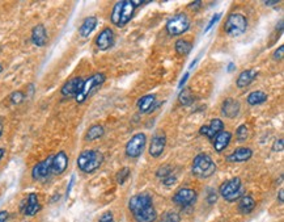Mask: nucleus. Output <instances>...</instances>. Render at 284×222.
<instances>
[{
  "label": "nucleus",
  "instance_id": "f257e3e1",
  "mask_svg": "<svg viewBox=\"0 0 284 222\" xmlns=\"http://www.w3.org/2000/svg\"><path fill=\"white\" fill-rule=\"evenodd\" d=\"M215 171H216V163L208 154L201 153L194 158L191 164V172L194 176H197L199 179H207L214 175Z\"/></svg>",
  "mask_w": 284,
  "mask_h": 222
},
{
  "label": "nucleus",
  "instance_id": "f03ea898",
  "mask_svg": "<svg viewBox=\"0 0 284 222\" xmlns=\"http://www.w3.org/2000/svg\"><path fill=\"white\" fill-rule=\"evenodd\" d=\"M103 163V155L97 150H85L80 153L78 158V167L85 174H92L99 170Z\"/></svg>",
  "mask_w": 284,
  "mask_h": 222
},
{
  "label": "nucleus",
  "instance_id": "7ed1b4c3",
  "mask_svg": "<svg viewBox=\"0 0 284 222\" xmlns=\"http://www.w3.org/2000/svg\"><path fill=\"white\" fill-rule=\"evenodd\" d=\"M105 75H103L102 72H97L95 75H92L91 78H88L87 80H84V83H82V87L80 89V92L75 96V100L78 104H82L84 101L87 100L88 97L91 96L92 93L95 92L97 88H100L105 83Z\"/></svg>",
  "mask_w": 284,
  "mask_h": 222
},
{
  "label": "nucleus",
  "instance_id": "20e7f679",
  "mask_svg": "<svg viewBox=\"0 0 284 222\" xmlns=\"http://www.w3.org/2000/svg\"><path fill=\"white\" fill-rule=\"evenodd\" d=\"M247 29L246 17L241 13H231L224 22V32L229 37H239Z\"/></svg>",
  "mask_w": 284,
  "mask_h": 222
},
{
  "label": "nucleus",
  "instance_id": "39448f33",
  "mask_svg": "<svg viewBox=\"0 0 284 222\" xmlns=\"http://www.w3.org/2000/svg\"><path fill=\"white\" fill-rule=\"evenodd\" d=\"M219 193L220 196L225 200V201L233 202L236 200H239L240 197L243 196V183L240 178H232L229 180L224 181L220 188H219Z\"/></svg>",
  "mask_w": 284,
  "mask_h": 222
},
{
  "label": "nucleus",
  "instance_id": "423d86ee",
  "mask_svg": "<svg viewBox=\"0 0 284 222\" xmlns=\"http://www.w3.org/2000/svg\"><path fill=\"white\" fill-rule=\"evenodd\" d=\"M190 28V19L186 13H177L172 19H169L165 29L169 36H181L185 32H187Z\"/></svg>",
  "mask_w": 284,
  "mask_h": 222
},
{
  "label": "nucleus",
  "instance_id": "0eeeda50",
  "mask_svg": "<svg viewBox=\"0 0 284 222\" xmlns=\"http://www.w3.org/2000/svg\"><path fill=\"white\" fill-rule=\"evenodd\" d=\"M145 142H147V135L144 133H138V134L132 135L124 149L126 155L128 158H138L144 150Z\"/></svg>",
  "mask_w": 284,
  "mask_h": 222
},
{
  "label": "nucleus",
  "instance_id": "6e6552de",
  "mask_svg": "<svg viewBox=\"0 0 284 222\" xmlns=\"http://www.w3.org/2000/svg\"><path fill=\"white\" fill-rule=\"evenodd\" d=\"M173 202L176 205L182 206V208H187L191 206L194 202L197 201V192L191 188H180L177 192L173 195Z\"/></svg>",
  "mask_w": 284,
  "mask_h": 222
},
{
  "label": "nucleus",
  "instance_id": "1a4fd4ad",
  "mask_svg": "<svg viewBox=\"0 0 284 222\" xmlns=\"http://www.w3.org/2000/svg\"><path fill=\"white\" fill-rule=\"evenodd\" d=\"M51 162H53V155H50L45 160L34 166L32 170V178L34 180H43L51 174Z\"/></svg>",
  "mask_w": 284,
  "mask_h": 222
},
{
  "label": "nucleus",
  "instance_id": "9d476101",
  "mask_svg": "<svg viewBox=\"0 0 284 222\" xmlns=\"http://www.w3.org/2000/svg\"><path fill=\"white\" fill-rule=\"evenodd\" d=\"M152 205V196L149 193H139L130 199L128 201V209L131 213H135L138 210L143 209L145 206Z\"/></svg>",
  "mask_w": 284,
  "mask_h": 222
},
{
  "label": "nucleus",
  "instance_id": "9b49d317",
  "mask_svg": "<svg viewBox=\"0 0 284 222\" xmlns=\"http://www.w3.org/2000/svg\"><path fill=\"white\" fill-rule=\"evenodd\" d=\"M165 146H166V135L164 133H156L153 135L152 139H151V145H149V155L152 158H159L165 150Z\"/></svg>",
  "mask_w": 284,
  "mask_h": 222
},
{
  "label": "nucleus",
  "instance_id": "f8f14e48",
  "mask_svg": "<svg viewBox=\"0 0 284 222\" xmlns=\"http://www.w3.org/2000/svg\"><path fill=\"white\" fill-rule=\"evenodd\" d=\"M114 44V33L110 28H105L100 32V34L96 37V46L99 47V50L106 51L109 50Z\"/></svg>",
  "mask_w": 284,
  "mask_h": 222
},
{
  "label": "nucleus",
  "instance_id": "ddd939ff",
  "mask_svg": "<svg viewBox=\"0 0 284 222\" xmlns=\"http://www.w3.org/2000/svg\"><path fill=\"white\" fill-rule=\"evenodd\" d=\"M68 166V156L64 151H59L58 154L53 155V162H51V174L54 175H61L67 170Z\"/></svg>",
  "mask_w": 284,
  "mask_h": 222
},
{
  "label": "nucleus",
  "instance_id": "4468645a",
  "mask_svg": "<svg viewBox=\"0 0 284 222\" xmlns=\"http://www.w3.org/2000/svg\"><path fill=\"white\" fill-rule=\"evenodd\" d=\"M82 83L84 80L81 78H74V79H70L68 82L63 84L62 89H61V93H62L64 97H75L80 92V89L82 87Z\"/></svg>",
  "mask_w": 284,
  "mask_h": 222
},
{
  "label": "nucleus",
  "instance_id": "2eb2a0df",
  "mask_svg": "<svg viewBox=\"0 0 284 222\" xmlns=\"http://www.w3.org/2000/svg\"><path fill=\"white\" fill-rule=\"evenodd\" d=\"M223 129H224V124H223L222 120L220 118H214V120H211L208 125L202 126L199 129V133L202 135H206L207 138L214 139L220 132H223Z\"/></svg>",
  "mask_w": 284,
  "mask_h": 222
},
{
  "label": "nucleus",
  "instance_id": "dca6fc26",
  "mask_svg": "<svg viewBox=\"0 0 284 222\" xmlns=\"http://www.w3.org/2000/svg\"><path fill=\"white\" fill-rule=\"evenodd\" d=\"M240 111H241V105H240L239 100L235 99H225L222 104V114L228 118H235L239 116Z\"/></svg>",
  "mask_w": 284,
  "mask_h": 222
},
{
  "label": "nucleus",
  "instance_id": "f3484780",
  "mask_svg": "<svg viewBox=\"0 0 284 222\" xmlns=\"http://www.w3.org/2000/svg\"><path fill=\"white\" fill-rule=\"evenodd\" d=\"M40 209H41V205H40L38 196L36 193H30L28 199L24 201V204L21 205V212L25 216H34V214H37L40 212Z\"/></svg>",
  "mask_w": 284,
  "mask_h": 222
},
{
  "label": "nucleus",
  "instance_id": "a211bd4d",
  "mask_svg": "<svg viewBox=\"0 0 284 222\" xmlns=\"http://www.w3.org/2000/svg\"><path fill=\"white\" fill-rule=\"evenodd\" d=\"M253 156V150L250 147H239L233 153L226 155L225 159L232 163H240V162H246Z\"/></svg>",
  "mask_w": 284,
  "mask_h": 222
},
{
  "label": "nucleus",
  "instance_id": "6ab92c4d",
  "mask_svg": "<svg viewBox=\"0 0 284 222\" xmlns=\"http://www.w3.org/2000/svg\"><path fill=\"white\" fill-rule=\"evenodd\" d=\"M132 216L136 222H155L157 220V212L153 205L145 206L143 209L132 213Z\"/></svg>",
  "mask_w": 284,
  "mask_h": 222
},
{
  "label": "nucleus",
  "instance_id": "aec40b11",
  "mask_svg": "<svg viewBox=\"0 0 284 222\" xmlns=\"http://www.w3.org/2000/svg\"><path fill=\"white\" fill-rule=\"evenodd\" d=\"M232 139V133L231 132H226V130H223L220 132L216 137L214 138V149L216 153H222L228 147L229 142Z\"/></svg>",
  "mask_w": 284,
  "mask_h": 222
},
{
  "label": "nucleus",
  "instance_id": "412c9836",
  "mask_svg": "<svg viewBox=\"0 0 284 222\" xmlns=\"http://www.w3.org/2000/svg\"><path fill=\"white\" fill-rule=\"evenodd\" d=\"M32 42L38 47L45 46L47 42V32H46L45 26L42 24H38L32 30Z\"/></svg>",
  "mask_w": 284,
  "mask_h": 222
},
{
  "label": "nucleus",
  "instance_id": "4be33fe9",
  "mask_svg": "<svg viewBox=\"0 0 284 222\" xmlns=\"http://www.w3.org/2000/svg\"><path fill=\"white\" fill-rule=\"evenodd\" d=\"M257 76H258V71L254 70V68L243 70V71L239 75V78H237L236 84H237V87L239 88H245L247 87V86H250V84L254 82V79Z\"/></svg>",
  "mask_w": 284,
  "mask_h": 222
},
{
  "label": "nucleus",
  "instance_id": "5701e85b",
  "mask_svg": "<svg viewBox=\"0 0 284 222\" xmlns=\"http://www.w3.org/2000/svg\"><path fill=\"white\" fill-rule=\"evenodd\" d=\"M136 7L134 5L132 1L130 0H123V4H122V12H121V21L120 26H124L127 24L128 21L131 20L134 17V13H135Z\"/></svg>",
  "mask_w": 284,
  "mask_h": 222
},
{
  "label": "nucleus",
  "instance_id": "b1692460",
  "mask_svg": "<svg viewBox=\"0 0 284 222\" xmlns=\"http://www.w3.org/2000/svg\"><path fill=\"white\" fill-rule=\"evenodd\" d=\"M96 26H97V17L89 16L82 21V24L79 28V33H80L81 37L87 38L96 29Z\"/></svg>",
  "mask_w": 284,
  "mask_h": 222
},
{
  "label": "nucleus",
  "instance_id": "393cba45",
  "mask_svg": "<svg viewBox=\"0 0 284 222\" xmlns=\"http://www.w3.org/2000/svg\"><path fill=\"white\" fill-rule=\"evenodd\" d=\"M255 208V200L250 195H243L239 199V210L243 214L251 213Z\"/></svg>",
  "mask_w": 284,
  "mask_h": 222
},
{
  "label": "nucleus",
  "instance_id": "a878e982",
  "mask_svg": "<svg viewBox=\"0 0 284 222\" xmlns=\"http://www.w3.org/2000/svg\"><path fill=\"white\" fill-rule=\"evenodd\" d=\"M155 100H156V95H145L138 101V108L142 113H147L153 109V105L156 103Z\"/></svg>",
  "mask_w": 284,
  "mask_h": 222
},
{
  "label": "nucleus",
  "instance_id": "bb28decb",
  "mask_svg": "<svg viewBox=\"0 0 284 222\" xmlns=\"http://www.w3.org/2000/svg\"><path fill=\"white\" fill-rule=\"evenodd\" d=\"M103 126L100 124H95L92 125L89 129L87 130V134H85V139L87 141H96V139L101 138L103 135Z\"/></svg>",
  "mask_w": 284,
  "mask_h": 222
},
{
  "label": "nucleus",
  "instance_id": "cd10ccee",
  "mask_svg": "<svg viewBox=\"0 0 284 222\" xmlns=\"http://www.w3.org/2000/svg\"><path fill=\"white\" fill-rule=\"evenodd\" d=\"M246 100L249 105L264 104V101L267 100V95H266L264 91H254V92L249 93V96H247Z\"/></svg>",
  "mask_w": 284,
  "mask_h": 222
},
{
  "label": "nucleus",
  "instance_id": "c85d7f7f",
  "mask_svg": "<svg viewBox=\"0 0 284 222\" xmlns=\"http://www.w3.org/2000/svg\"><path fill=\"white\" fill-rule=\"evenodd\" d=\"M193 49V44L187 40H178L176 42V51L180 55H187Z\"/></svg>",
  "mask_w": 284,
  "mask_h": 222
},
{
  "label": "nucleus",
  "instance_id": "c756f323",
  "mask_svg": "<svg viewBox=\"0 0 284 222\" xmlns=\"http://www.w3.org/2000/svg\"><path fill=\"white\" fill-rule=\"evenodd\" d=\"M122 4H123V1H117L116 4H114V7H113V12H111L110 20L116 26H120L121 12H122Z\"/></svg>",
  "mask_w": 284,
  "mask_h": 222
},
{
  "label": "nucleus",
  "instance_id": "7c9ffc66",
  "mask_svg": "<svg viewBox=\"0 0 284 222\" xmlns=\"http://www.w3.org/2000/svg\"><path fill=\"white\" fill-rule=\"evenodd\" d=\"M178 101L181 103L182 105H190L194 101V96L191 93V89L190 88H183L180 95H178Z\"/></svg>",
  "mask_w": 284,
  "mask_h": 222
},
{
  "label": "nucleus",
  "instance_id": "2f4dec72",
  "mask_svg": "<svg viewBox=\"0 0 284 222\" xmlns=\"http://www.w3.org/2000/svg\"><path fill=\"white\" fill-rule=\"evenodd\" d=\"M180 221H181L180 214H178L177 212H173V210L164 213L161 216L160 220H159V222H180Z\"/></svg>",
  "mask_w": 284,
  "mask_h": 222
},
{
  "label": "nucleus",
  "instance_id": "473e14b6",
  "mask_svg": "<svg viewBox=\"0 0 284 222\" xmlns=\"http://www.w3.org/2000/svg\"><path fill=\"white\" fill-rule=\"evenodd\" d=\"M247 137H249V130H247V126L245 124H241V125L237 128L236 130V138L240 142H243V141H246Z\"/></svg>",
  "mask_w": 284,
  "mask_h": 222
},
{
  "label": "nucleus",
  "instance_id": "72a5a7b5",
  "mask_svg": "<svg viewBox=\"0 0 284 222\" xmlns=\"http://www.w3.org/2000/svg\"><path fill=\"white\" fill-rule=\"evenodd\" d=\"M128 176H130V168L128 167L121 168V171H118V174H117V183L121 185L124 184V181L127 180Z\"/></svg>",
  "mask_w": 284,
  "mask_h": 222
},
{
  "label": "nucleus",
  "instance_id": "f704fd0d",
  "mask_svg": "<svg viewBox=\"0 0 284 222\" xmlns=\"http://www.w3.org/2000/svg\"><path fill=\"white\" fill-rule=\"evenodd\" d=\"M170 174H172V167H170L169 164H165V166L160 167L156 172V175L159 176V178H162V179H164L165 176L170 175Z\"/></svg>",
  "mask_w": 284,
  "mask_h": 222
},
{
  "label": "nucleus",
  "instance_id": "c9c22d12",
  "mask_svg": "<svg viewBox=\"0 0 284 222\" xmlns=\"http://www.w3.org/2000/svg\"><path fill=\"white\" fill-rule=\"evenodd\" d=\"M11 101H12L13 104H20L24 100V93L21 92V91H15V92L11 95Z\"/></svg>",
  "mask_w": 284,
  "mask_h": 222
},
{
  "label": "nucleus",
  "instance_id": "e433bc0d",
  "mask_svg": "<svg viewBox=\"0 0 284 222\" xmlns=\"http://www.w3.org/2000/svg\"><path fill=\"white\" fill-rule=\"evenodd\" d=\"M176 181H177V178L170 174V175L165 176L164 179H162V184H164L165 187H170V185H173Z\"/></svg>",
  "mask_w": 284,
  "mask_h": 222
},
{
  "label": "nucleus",
  "instance_id": "4c0bfd02",
  "mask_svg": "<svg viewBox=\"0 0 284 222\" xmlns=\"http://www.w3.org/2000/svg\"><path fill=\"white\" fill-rule=\"evenodd\" d=\"M220 16H222V13H216V15H214V16H212V19H211V21H210V22H208V25H207L206 26V29H204V33H207V32H210L211 28H212V26H214L215 24H216V22H218V21H219V19H220Z\"/></svg>",
  "mask_w": 284,
  "mask_h": 222
},
{
  "label": "nucleus",
  "instance_id": "58836bf2",
  "mask_svg": "<svg viewBox=\"0 0 284 222\" xmlns=\"http://www.w3.org/2000/svg\"><path fill=\"white\" fill-rule=\"evenodd\" d=\"M216 200H218V195H216V192H215L214 189H210V193H208V196H207V202H208L210 205H212V204L216 202Z\"/></svg>",
  "mask_w": 284,
  "mask_h": 222
},
{
  "label": "nucleus",
  "instance_id": "ea45409f",
  "mask_svg": "<svg viewBox=\"0 0 284 222\" xmlns=\"http://www.w3.org/2000/svg\"><path fill=\"white\" fill-rule=\"evenodd\" d=\"M283 54H284V46L282 45V46H279L278 50H275V53H274V55H272V58L275 59V61H280V59H283Z\"/></svg>",
  "mask_w": 284,
  "mask_h": 222
},
{
  "label": "nucleus",
  "instance_id": "a19ab883",
  "mask_svg": "<svg viewBox=\"0 0 284 222\" xmlns=\"http://www.w3.org/2000/svg\"><path fill=\"white\" fill-rule=\"evenodd\" d=\"M272 149H274V151H283V139L279 138L278 141H275Z\"/></svg>",
  "mask_w": 284,
  "mask_h": 222
},
{
  "label": "nucleus",
  "instance_id": "79ce46f5",
  "mask_svg": "<svg viewBox=\"0 0 284 222\" xmlns=\"http://www.w3.org/2000/svg\"><path fill=\"white\" fill-rule=\"evenodd\" d=\"M8 220V212L7 210H1L0 212V222H7Z\"/></svg>",
  "mask_w": 284,
  "mask_h": 222
},
{
  "label": "nucleus",
  "instance_id": "37998d69",
  "mask_svg": "<svg viewBox=\"0 0 284 222\" xmlns=\"http://www.w3.org/2000/svg\"><path fill=\"white\" fill-rule=\"evenodd\" d=\"M189 72H186L185 75L182 76V79H181V82H180V84H178V88H182L183 87V86H185V83L186 82H187V79H189Z\"/></svg>",
  "mask_w": 284,
  "mask_h": 222
},
{
  "label": "nucleus",
  "instance_id": "c03bdc74",
  "mask_svg": "<svg viewBox=\"0 0 284 222\" xmlns=\"http://www.w3.org/2000/svg\"><path fill=\"white\" fill-rule=\"evenodd\" d=\"M74 183H75V176H72V178H71V180H70V184H68V188H67V197L70 196V192H71V189H72V185H74Z\"/></svg>",
  "mask_w": 284,
  "mask_h": 222
},
{
  "label": "nucleus",
  "instance_id": "a18cd8bd",
  "mask_svg": "<svg viewBox=\"0 0 284 222\" xmlns=\"http://www.w3.org/2000/svg\"><path fill=\"white\" fill-rule=\"evenodd\" d=\"M236 68V65L233 62H229L228 63V66H226V71L228 72H232L233 71V70H235Z\"/></svg>",
  "mask_w": 284,
  "mask_h": 222
},
{
  "label": "nucleus",
  "instance_id": "49530a36",
  "mask_svg": "<svg viewBox=\"0 0 284 222\" xmlns=\"http://www.w3.org/2000/svg\"><path fill=\"white\" fill-rule=\"evenodd\" d=\"M278 3H279V1H264V4L267 5V7H271V5H276Z\"/></svg>",
  "mask_w": 284,
  "mask_h": 222
},
{
  "label": "nucleus",
  "instance_id": "de8ad7c7",
  "mask_svg": "<svg viewBox=\"0 0 284 222\" xmlns=\"http://www.w3.org/2000/svg\"><path fill=\"white\" fill-rule=\"evenodd\" d=\"M279 200H280V202H283V200H284V197H283V188H282L279 191Z\"/></svg>",
  "mask_w": 284,
  "mask_h": 222
},
{
  "label": "nucleus",
  "instance_id": "09e8293b",
  "mask_svg": "<svg viewBox=\"0 0 284 222\" xmlns=\"http://www.w3.org/2000/svg\"><path fill=\"white\" fill-rule=\"evenodd\" d=\"M4 154H5L4 149H1V147H0V160L3 159V156H4Z\"/></svg>",
  "mask_w": 284,
  "mask_h": 222
},
{
  "label": "nucleus",
  "instance_id": "8fccbe9b",
  "mask_svg": "<svg viewBox=\"0 0 284 222\" xmlns=\"http://www.w3.org/2000/svg\"><path fill=\"white\" fill-rule=\"evenodd\" d=\"M198 59H199V57H198V58H195V61H194V62H193V63H191V65H190V67H189V68H190V70H191V68H193V67H194V66H195V65H197V62H198Z\"/></svg>",
  "mask_w": 284,
  "mask_h": 222
},
{
  "label": "nucleus",
  "instance_id": "3c124183",
  "mask_svg": "<svg viewBox=\"0 0 284 222\" xmlns=\"http://www.w3.org/2000/svg\"><path fill=\"white\" fill-rule=\"evenodd\" d=\"M1 135H3V124L0 122V138H1Z\"/></svg>",
  "mask_w": 284,
  "mask_h": 222
},
{
  "label": "nucleus",
  "instance_id": "603ef678",
  "mask_svg": "<svg viewBox=\"0 0 284 222\" xmlns=\"http://www.w3.org/2000/svg\"><path fill=\"white\" fill-rule=\"evenodd\" d=\"M1 71H3V67H1V65H0V74H1Z\"/></svg>",
  "mask_w": 284,
  "mask_h": 222
},
{
  "label": "nucleus",
  "instance_id": "864d4df0",
  "mask_svg": "<svg viewBox=\"0 0 284 222\" xmlns=\"http://www.w3.org/2000/svg\"><path fill=\"white\" fill-rule=\"evenodd\" d=\"M100 222V221H99ZM109 222H114V220H113V221H109Z\"/></svg>",
  "mask_w": 284,
  "mask_h": 222
}]
</instances>
